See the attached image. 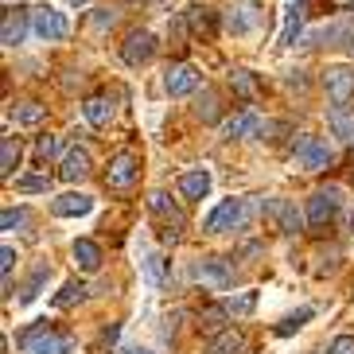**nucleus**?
Instances as JSON below:
<instances>
[{"label":"nucleus","mask_w":354,"mask_h":354,"mask_svg":"<svg viewBox=\"0 0 354 354\" xmlns=\"http://www.w3.org/2000/svg\"><path fill=\"white\" fill-rule=\"evenodd\" d=\"M339 207H343V191L339 187H319L312 198H308V226H327V222L339 214Z\"/></svg>","instance_id":"nucleus-5"},{"label":"nucleus","mask_w":354,"mask_h":354,"mask_svg":"<svg viewBox=\"0 0 354 354\" xmlns=\"http://www.w3.org/2000/svg\"><path fill=\"white\" fill-rule=\"evenodd\" d=\"M327 125H331V133L339 136V140H351V145H354V113L346 109V105H331Z\"/></svg>","instance_id":"nucleus-21"},{"label":"nucleus","mask_w":354,"mask_h":354,"mask_svg":"<svg viewBox=\"0 0 354 354\" xmlns=\"http://www.w3.org/2000/svg\"><path fill=\"white\" fill-rule=\"evenodd\" d=\"M304 12H308V0H292L288 8H284V24H281V35H277L281 47H292V43H296V35H300V28H304Z\"/></svg>","instance_id":"nucleus-15"},{"label":"nucleus","mask_w":354,"mask_h":354,"mask_svg":"<svg viewBox=\"0 0 354 354\" xmlns=\"http://www.w3.org/2000/svg\"><path fill=\"white\" fill-rule=\"evenodd\" d=\"M226 28H230V32H238V35L253 32V28H257V12H253V8H238V12H230V16H226Z\"/></svg>","instance_id":"nucleus-27"},{"label":"nucleus","mask_w":354,"mask_h":354,"mask_svg":"<svg viewBox=\"0 0 354 354\" xmlns=\"http://www.w3.org/2000/svg\"><path fill=\"white\" fill-rule=\"evenodd\" d=\"M296 160H300L304 171H323V167H331L335 148L323 136H304L300 145H296Z\"/></svg>","instance_id":"nucleus-7"},{"label":"nucleus","mask_w":354,"mask_h":354,"mask_svg":"<svg viewBox=\"0 0 354 354\" xmlns=\"http://www.w3.org/2000/svg\"><path fill=\"white\" fill-rule=\"evenodd\" d=\"M335 4H339V8H346V4H354V0H335Z\"/></svg>","instance_id":"nucleus-41"},{"label":"nucleus","mask_w":354,"mask_h":354,"mask_svg":"<svg viewBox=\"0 0 354 354\" xmlns=\"http://www.w3.org/2000/svg\"><path fill=\"white\" fill-rule=\"evenodd\" d=\"M191 277H195L203 288H214V292H226L230 284H234V269H230L222 257H203V261H195Z\"/></svg>","instance_id":"nucleus-6"},{"label":"nucleus","mask_w":354,"mask_h":354,"mask_svg":"<svg viewBox=\"0 0 354 354\" xmlns=\"http://www.w3.org/2000/svg\"><path fill=\"white\" fill-rule=\"evenodd\" d=\"M16 167H20V140H16V136H4V140H0V176L12 179Z\"/></svg>","instance_id":"nucleus-23"},{"label":"nucleus","mask_w":354,"mask_h":354,"mask_svg":"<svg viewBox=\"0 0 354 354\" xmlns=\"http://www.w3.org/2000/svg\"><path fill=\"white\" fill-rule=\"evenodd\" d=\"M164 90L171 97H187L198 90V71L191 63H176V66H167L164 71Z\"/></svg>","instance_id":"nucleus-11"},{"label":"nucleus","mask_w":354,"mask_h":354,"mask_svg":"<svg viewBox=\"0 0 354 354\" xmlns=\"http://www.w3.org/2000/svg\"><path fill=\"white\" fill-rule=\"evenodd\" d=\"M90 152H86V148H71V152H66L63 156V167H59V176L66 179V183H78V179H86L90 176Z\"/></svg>","instance_id":"nucleus-17"},{"label":"nucleus","mask_w":354,"mask_h":354,"mask_svg":"<svg viewBox=\"0 0 354 354\" xmlns=\"http://www.w3.org/2000/svg\"><path fill=\"white\" fill-rule=\"evenodd\" d=\"M24 222H28V210L4 207V214H0V226H4V230H16V226H24Z\"/></svg>","instance_id":"nucleus-36"},{"label":"nucleus","mask_w":354,"mask_h":354,"mask_svg":"<svg viewBox=\"0 0 354 354\" xmlns=\"http://www.w3.org/2000/svg\"><path fill=\"white\" fill-rule=\"evenodd\" d=\"M71 257H74V269H82V272H97V269H102V250H97V241H90V238L74 241Z\"/></svg>","instance_id":"nucleus-18"},{"label":"nucleus","mask_w":354,"mask_h":354,"mask_svg":"<svg viewBox=\"0 0 354 354\" xmlns=\"http://www.w3.org/2000/svg\"><path fill=\"white\" fill-rule=\"evenodd\" d=\"M82 113H86V121H90V125H109V121H113V102H109V97H90V102L82 105Z\"/></svg>","instance_id":"nucleus-22"},{"label":"nucleus","mask_w":354,"mask_h":354,"mask_svg":"<svg viewBox=\"0 0 354 354\" xmlns=\"http://www.w3.org/2000/svg\"><path fill=\"white\" fill-rule=\"evenodd\" d=\"M35 156H39V160L59 156V136H39V145H35Z\"/></svg>","instance_id":"nucleus-35"},{"label":"nucleus","mask_w":354,"mask_h":354,"mask_svg":"<svg viewBox=\"0 0 354 354\" xmlns=\"http://www.w3.org/2000/svg\"><path fill=\"white\" fill-rule=\"evenodd\" d=\"M136 354H145V351H136Z\"/></svg>","instance_id":"nucleus-43"},{"label":"nucleus","mask_w":354,"mask_h":354,"mask_svg":"<svg viewBox=\"0 0 354 354\" xmlns=\"http://www.w3.org/2000/svg\"><path fill=\"white\" fill-rule=\"evenodd\" d=\"M136 156L133 152H121V156L109 160V167H105V187H113V191H129L136 183Z\"/></svg>","instance_id":"nucleus-10"},{"label":"nucleus","mask_w":354,"mask_h":354,"mask_svg":"<svg viewBox=\"0 0 354 354\" xmlns=\"http://www.w3.org/2000/svg\"><path fill=\"white\" fill-rule=\"evenodd\" d=\"M16 191H24V195H47L51 191V179L47 176H20L16 179Z\"/></svg>","instance_id":"nucleus-29"},{"label":"nucleus","mask_w":354,"mask_h":354,"mask_svg":"<svg viewBox=\"0 0 354 354\" xmlns=\"http://www.w3.org/2000/svg\"><path fill=\"white\" fill-rule=\"evenodd\" d=\"M113 20H117V16H113L109 8H97V16H94V24H97V28H113Z\"/></svg>","instance_id":"nucleus-40"},{"label":"nucleus","mask_w":354,"mask_h":354,"mask_svg":"<svg viewBox=\"0 0 354 354\" xmlns=\"http://www.w3.org/2000/svg\"><path fill=\"white\" fill-rule=\"evenodd\" d=\"M71 4H86V0H71Z\"/></svg>","instance_id":"nucleus-42"},{"label":"nucleus","mask_w":354,"mask_h":354,"mask_svg":"<svg viewBox=\"0 0 354 354\" xmlns=\"http://www.w3.org/2000/svg\"><path fill=\"white\" fill-rule=\"evenodd\" d=\"M32 32L39 35L43 43H63L66 35H71V24H66V16L55 4H35L32 8Z\"/></svg>","instance_id":"nucleus-3"},{"label":"nucleus","mask_w":354,"mask_h":354,"mask_svg":"<svg viewBox=\"0 0 354 354\" xmlns=\"http://www.w3.org/2000/svg\"><path fill=\"white\" fill-rule=\"evenodd\" d=\"M148 207H152V214H160L167 226H176L179 234H183V226H187V222H183V214L176 210V203H171L164 191H152V195H148Z\"/></svg>","instance_id":"nucleus-19"},{"label":"nucleus","mask_w":354,"mask_h":354,"mask_svg":"<svg viewBox=\"0 0 354 354\" xmlns=\"http://www.w3.org/2000/svg\"><path fill=\"white\" fill-rule=\"evenodd\" d=\"M226 304L222 308H207V312H198V327H207V331H226L222 323H226Z\"/></svg>","instance_id":"nucleus-30"},{"label":"nucleus","mask_w":354,"mask_h":354,"mask_svg":"<svg viewBox=\"0 0 354 354\" xmlns=\"http://www.w3.org/2000/svg\"><path fill=\"white\" fill-rule=\"evenodd\" d=\"M51 210L59 214V218H82V214L94 210V198L82 195V191H66V195H59L51 203Z\"/></svg>","instance_id":"nucleus-14"},{"label":"nucleus","mask_w":354,"mask_h":354,"mask_svg":"<svg viewBox=\"0 0 354 354\" xmlns=\"http://www.w3.org/2000/svg\"><path fill=\"white\" fill-rule=\"evenodd\" d=\"M323 86H327V97L335 105H346L354 97V66H346V63L327 66L323 71Z\"/></svg>","instance_id":"nucleus-8"},{"label":"nucleus","mask_w":354,"mask_h":354,"mask_svg":"<svg viewBox=\"0 0 354 354\" xmlns=\"http://www.w3.org/2000/svg\"><path fill=\"white\" fill-rule=\"evenodd\" d=\"M51 281V265H35V272L24 281V288H20V304H32L35 296L43 292V284Z\"/></svg>","instance_id":"nucleus-24"},{"label":"nucleus","mask_w":354,"mask_h":354,"mask_svg":"<svg viewBox=\"0 0 354 354\" xmlns=\"http://www.w3.org/2000/svg\"><path fill=\"white\" fill-rule=\"evenodd\" d=\"M187 24H191V32L195 35H214V12L210 8H198L195 4V8L187 12Z\"/></svg>","instance_id":"nucleus-26"},{"label":"nucleus","mask_w":354,"mask_h":354,"mask_svg":"<svg viewBox=\"0 0 354 354\" xmlns=\"http://www.w3.org/2000/svg\"><path fill=\"white\" fill-rule=\"evenodd\" d=\"M265 214L277 222L281 234H300V230H304V214L296 210L292 198H269V203H265Z\"/></svg>","instance_id":"nucleus-9"},{"label":"nucleus","mask_w":354,"mask_h":354,"mask_svg":"<svg viewBox=\"0 0 354 354\" xmlns=\"http://www.w3.org/2000/svg\"><path fill=\"white\" fill-rule=\"evenodd\" d=\"M28 16H32V12H24V8L4 12V24H0V43H4V47H16V43H24V32H28Z\"/></svg>","instance_id":"nucleus-16"},{"label":"nucleus","mask_w":354,"mask_h":354,"mask_svg":"<svg viewBox=\"0 0 354 354\" xmlns=\"http://www.w3.org/2000/svg\"><path fill=\"white\" fill-rule=\"evenodd\" d=\"M269 133H272V125L261 113H253V109L230 117L226 125H222V136H226V140H238V136H245V140H265Z\"/></svg>","instance_id":"nucleus-4"},{"label":"nucleus","mask_w":354,"mask_h":354,"mask_svg":"<svg viewBox=\"0 0 354 354\" xmlns=\"http://www.w3.org/2000/svg\"><path fill=\"white\" fill-rule=\"evenodd\" d=\"M160 261H164V257H160V253H148V277H152V281H164V269H160Z\"/></svg>","instance_id":"nucleus-39"},{"label":"nucleus","mask_w":354,"mask_h":354,"mask_svg":"<svg viewBox=\"0 0 354 354\" xmlns=\"http://www.w3.org/2000/svg\"><path fill=\"white\" fill-rule=\"evenodd\" d=\"M12 261H16V250H12V245H4V250H0V272H4V281L12 277Z\"/></svg>","instance_id":"nucleus-38"},{"label":"nucleus","mask_w":354,"mask_h":354,"mask_svg":"<svg viewBox=\"0 0 354 354\" xmlns=\"http://www.w3.org/2000/svg\"><path fill=\"white\" fill-rule=\"evenodd\" d=\"M82 296H86V284L82 281H71V284H63L59 296H55V304H59V308H71V304H78Z\"/></svg>","instance_id":"nucleus-32"},{"label":"nucleus","mask_w":354,"mask_h":354,"mask_svg":"<svg viewBox=\"0 0 354 354\" xmlns=\"http://www.w3.org/2000/svg\"><path fill=\"white\" fill-rule=\"evenodd\" d=\"M327 354H354V335H339Z\"/></svg>","instance_id":"nucleus-37"},{"label":"nucleus","mask_w":354,"mask_h":354,"mask_svg":"<svg viewBox=\"0 0 354 354\" xmlns=\"http://www.w3.org/2000/svg\"><path fill=\"white\" fill-rule=\"evenodd\" d=\"M241 346H245L241 331H238V327H226V331H218L214 339H210L203 354H241Z\"/></svg>","instance_id":"nucleus-20"},{"label":"nucleus","mask_w":354,"mask_h":354,"mask_svg":"<svg viewBox=\"0 0 354 354\" xmlns=\"http://www.w3.org/2000/svg\"><path fill=\"white\" fill-rule=\"evenodd\" d=\"M257 308V292H238V296H230L226 300V312L230 315H250Z\"/></svg>","instance_id":"nucleus-28"},{"label":"nucleus","mask_w":354,"mask_h":354,"mask_svg":"<svg viewBox=\"0 0 354 354\" xmlns=\"http://www.w3.org/2000/svg\"><path fill=\"white\" fill-rule=\"evenodd\" d=\"M179 195L187 198V203H198V198L210 195V171L207 167H191L179 176Z\"/></svg>","instance_id":"nucleus-13"},{"label":"nucleus","mask_w":354,"mask_h":354,"mask_svg":"<svg viewBox=\"0 0 354 354\" xmlns=\"http://www.w3.org/2000/svg\"><path fill=\"white\" fill-rule=\"evenodd\" d=\"M234 90H238L241 97H253L257 94V82H253L250 71H234Z\"/></svg>","instance_id":"nucleus-34"},{"label":"nucleus","mask_w":354,"mask_h":354,"mask_svg":"<svg viewBox=\"0 0 354 354\" xmlns=\"http://www.w3.org/2000/svg\"><path fill=\"white\" fill-rule=\"evenodd\" d=\"M198 117L203 121H214L218 117V97H214V90H203V97H198Z\"/></svg>","instance_id":"nucleus-33"},{"label":"nucleus","mask_w":354,"mask_h":354,"mask_svg":"<svg viewBox=\"0 0 354 354\" xmlns=\"http://www.w3.org/2000/svg\"><path fill=\"white\" fill-rule=\"evenodd\" d=\"M43 117H47V105H39V102H16L12 105V121H16V125H39Z\"/></svg>","instance_id":"nucleus-25"},{"label":"nucleus","mask_w":354,"mask_h":354,"mask_svg":"<svg viewBox=\"0 0 354 354\" xmlns=\"http://www.w3.org/2000/svg\"><path fill=\"white\" fill-rule=\"evenodd\" d=\"M308 319H312V308H300V312L284 315V319L277 323V335H292V331H300V327H304Z\"/></svg>","instance_id":"nucleus-31"},{"label":"nucleus","mask_w":354,"mask_h":354,"mask_svg":"<svg viewBox=\"0 0 354 354\" xmlns=\"http://www.w3.org/2000/svg\"><path fill=\"white\" fill-rule=\"evenodd\" d=\"M257 214V198H222L218 207L203 218L207 234H226V230H241Z\"/></svg>","instance_id":"nucleus-1"},{"label":"nucleus","mask_w":354,"mask_h":354,"mask_svg":"<svg viewBox=\"0 0 354 354\" xmlns=\"http://www.w3.org/2000/svg\"><path fill=\"white\" fill-rule=\"evenodd\" d=\"M20 351L24 354H71L74 339L66 331H55L47 319H39L28 331H20Z\"/></svg>","instance_id":"nucleus-2"},{"label":"nucleus","mask_w":354,"mask_h":354,"mask_svg":"<svg viewBox=\"0 0 354 354\" xmlns=\"http://www.w3.org/2000/svg\"><path fill=\"white\" fill-rule=\"evenodd\" d=\"M152 55H156V39H152V32H133L125 39V47H121V59H125L129 66H145Z\"/></svg>","instance_id":"nucleus-12"}]
</instances>
